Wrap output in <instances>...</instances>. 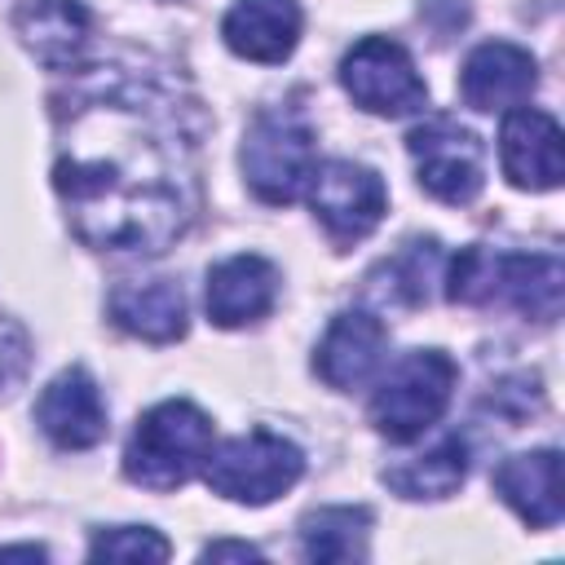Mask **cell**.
I'll use <instances>...</instances> for the list:
<instances>
[{"label": "cell", "instance_id": "11", "mask_svg": "<svg viewBox=\"0 0 565 565\" xmlns=\"http://www.w3.org/2000/svg\"><path fill=\"white\" fill-rule=\"evenodd\" d=\"M499 163L516 190H556L565 177L561 124L539 106H512L499 128Z\"/></svg>", "mask_w": 565, "mask_h": 565}, {"label": "cell", "instance_id": "21", "mask_svg": "<svg viewBox=\"0 0 565 565\" xmlns=\"http://www.w3.org/2000/svg\"><path fill=\"white\" fill-rule=\"evenodd\" d=\"M380 274L388 278L384 296H393L397 305H428L433 300V282H441L446 274V256L437 238H411L402 243V252L393 260L380 265Z\"/></svg>", "mask_w": 565, "mask_h": 565}, {"label": "cell", "instance_id": "27", "mask_svg": "<svg viewBox=\"0 0 565 565\" xmlns=\"http://www.w3.org/2000/svg\"><path fill=\"white\" fill-rule=\"evenodd\" d=\"M0 556H31V561H40L44 547H35V543H13V547H0Z\"/></svg>", "mask_w": 565, "mask_h": 565}, {"label": "cell", "instance_id": "22", "mask_svg": "<svg viewBox=\"0 0 565 565\" xmlns=\"http://www.w3.org/2000/svg\"><path fill=\"white\" fill-rule=\"evenodd\" d=\"M88 556L93 561H168L172 547L150 525H110V530H97L93 534Z\"/></svg>", "mask_w": 565, "mask_h": 565}, {"label": "cell", "instance_id": "24", "mask_svg": "<svg viewBox=\"0 0 565 565\" xmlns=\"http://www.w3.org/2000/svg\"><path fill=\"white\" fill-rule=\"evenodd\" d=\"M490 406H499L503 411V419H525L530 411H539L543 406V388H539V375H512V380H503L494 393H490Z\"/></svg>", "mask_w": 565, "mask_h": 565}, {"label": "cell", "instance_id": "9", "mask_svg": "<svg viewBox=\"0 0 565 565\" xmlns=\"http://www.w3.org/2000/svg\"><path fill=\"white\" fill-rule=\"evenodd\" d=\"M406 150L415 163L419 185L441 203H472L486 185L481 168V141L472 128H463L450 115H428L406 132Z\"/></svg>", "mask_w": 565, "mask_h": 565}, {"label": "cell", "instance_id": "26", "mask_svg": "<svg viewBox=\"0 0 565 565\" xmlns=\"http://www.w3.org/2000/svg\"><path fill=\"white\" fill-rule=\"evenodd\" d=\"M260 556H265L260 547H252V543H230V539L203 547V561H260Z\"/></svg>", "mask_w": 565, "mask_h": 565}, {"label": "cell", "instance_id": "6", "mask_svg": "<svg viewBox=\"0 0 565 565\" xmlns=\"http://www.w3.org/2000/svg\"><path fill=\"white\" fill-rule=\"evenodd\" d=\"M300 472H305L300 446L269 428H252V433L221 441L203 463L207 490L230 503H247V508L274 503L300 481Z\"/></svg>", "mask_w": 565, "mask_h": 565}, {"label": "cell", "instance_id": "7", "mask_svg": "<svg viewBox=\"0 0 565 565\" xmlns=\"http://www.w3.org/2000/svg\"><path fill=\"white\" fill-rule=\"evenodd\" d=\"M340 84L366 115L402 119L428 106V84L419 79L415 57L388 35H362L340 57Z\"/></svg>", "mask_w": 565, "mask_h": 565}, {"label": "cell", "instance_id": "15", "mask_svg": "<svg viewBox=\"0 0 565 565\" xmlns=\"http://www.w3.org/2000/svg\"><path fill=\"white\" fill-rule=\"evenodd\" d=\"M300 26L305 13L296 0H234L221 18V40L230 44V53L274 66L296 53Z\"/></svg>", "mask_w": 565, "mask_h": 565}, {"label": "cell", "instance_id": "4", "mask_svg": "<svg viewBox=\"0 0 565 565\" xmlns=\"http://www.w3.org/2000/svg\"><path fill=\"white\" fill-rule=\"evenodd\" d=\"M243 181L247 190L269 203V207H287L305 194L313 168H318V150H313V128L296 106H265L252 115L247 132H243Z\"/></svg>", "mask_w": 565, "mask_h": 565}, {"label": "cell", "instance_id": "19", "mask_svg": "<svg viewBox=\"0 0 565 565\" xmlns=\"http://www.w3.org/2000/svg\"><path fill=\"white\" fill-rule=\"evenodd\" d=\"M366 539H371V508L335 503L300 516V556L313 565L366 561Z\"/></svg>", "mask_w": 565, "mask_h": 565}, {"label": "cell", "instance_id": "10", "mask_svg": "<svg viewBox=\"0 0 565 565\" xmlns=\"http://www.w3.org/2000/svg\"><path fill=\"white\" fill-rule=\"evenodd\" d=\"M384 349H388V327L371 309H344L327 322L313 349V371L327 388L353 393L380 371Z\"/></svg>", "mask_w": 565, "mask_h": 565}, {"label": "cell", "instance_id": "17", "mask_svg": "<svg viewBox=\"0 0 565 565\" xmlns=\"http://www.w3.org/2000/svg\"><path fill=\"white\" fill-rule=\"evenodd\" d=\"M106 313L119 331L150 340V344H172L190 327L185 291L172 278H124L106 296Z\"/></svg>", "mask_w": 565, "mask_h": 565}, {"label": "cell", "instance_id": "2", "mask_svg": "<svg viewBox=\"0 0 565 565\" xmlns=\"http://www.w3.org/2000/svg\"><path fill=\"white\" fill-rule=\"evenodd\" d=\"M446 300L455 305H490L503 300L516 313L534 322L561 318L565 296V269L552 252H490V247H463L446 260Z\"/></svg>", "mask_w": 565, "mask_h": 565}, {"label": "cell", "instance_id": "1", "mask_svg": "<svg viewBox=\"0 0 565 565\" xmlns=\"http://www.w3.org/2000/svg\"><path fill=\"white\" fill-rule=\"evenodd\" d=\"M203 102L163 62L71 66L53 93V190L93 252L159 256L203 207Z\"/></svg>", "mask_w": 565, "mask_h": 565}, {"label": "cell", "instance_id": "5", "mask_svg": "<svg viewBox=\"0 0 565 565\" xmlns=\"http://www.w3.org/2000/svg\"><path fill=\"white\" fill-rule=\"evenodd\" d=\"M455 380H459V366L450 362V353L441 349L402 353L388 366V375L375 384V397H371L375 433L388 441H415L446 415Z\"/></svg>", "mask_w": 565, "mask_h": 565}, {"label": "cell", "instance_id": "8", "mask_svg": "<svg viewBox=\"0 0 565 565\" xmlns=\"http://www.w3.org/2000/svg\"><path fill=\"white\" fill-rule=\"evenodd\" d=\"M305 194H309L313 221L327 230V238L335 247L362 243L388 212V190H384L380 172L366 168V163H353V159L318 163Z\"/></svg>", "mask_w": 565, "mask_h": 565}, {"label": "cell", "instance_id": "18", "mask_svg": "<svg viewBox=\"0 0 565 565\" xmlns=\"http://www.w3.org/2000/svg\"><path fill=\"white\" fill-rule=\"evenodd\" d=\"M494 494L530 525V530H552L561 521V450H525L508 455L494 468Z\"/></svg>", "mask_w": 565, "mask_h": 565}, {"label": "cell", "instance_id": "14", "mask_svg": "<svg viewBox=\"0 0 565 565\" xmlns=\"http://www.w3.org/2000/svg\"><path fill=\"white\" fill-rule=\"evenodd\" d=\"M13 31L35 62L49 71H71L93 40V13L84 0H18Z\"/></svg>", "mask_w": 565, "mask_h": 565}, {"label": "cell", "instance_id": "16", "mask_svg": "<svg viewBox=\"0 0 565 565\" xmlns=\"http://www.w3.org/2000/svg\"><path fill=\"white\" fill-rule=\"evenodd\" d=\"M539 84V62L508 40L477 44L459 71V93L472 110H512Z\"/></svg>", "mask_w": 565, "mask_h": 565}, {"label": "cell", "instance_id": "23", "mask_svg": "<svg viewBox=\"0 0 565 565\" xmlns=\"http://www.w3.org/2000/svg\"><path fill=\"white\" fill-rule=\"evenodd\" d=\"M31 335L18 318L0 313V402H9L31 375Z\"/></svg>", "mask_w": 565, "mask_h": 565}, {"label": "cell", "instance_id": "12", "mask_svg": "<svg viewBox=\"0 0 565 565\" xmlns=\"http://www.w3.org/2000/svg\"><path fill=\"white\" fill-rule=\"evenodd\" d=\"M35 424L57 450H93L106 437V402L84 366L57 371L35 397Z\"/></svg>", "mask_w": 565, "mask_h": 565}, {"label": "cell", "instance_id": "25", "mask_svg": "<svg viewBox=\"0 0 565 565\" xmlns=\"http://www.w3.org/2000/svg\"><path fill=\"white\" fill-rule=\"evenodd\" d=\"M419 18L437 31V40H446V35H455L468 22V0H424Z\"/></svg>", "mask_w": 565, "mask_h": 565}, {"label": "cell", "instance_id": "20", "mask_svg": "<svg viewBox=\"0 0 565 565\" xmlns=\"http://www.w3.org/2000/svg\"><path fill=\"white\" fill-rule=\"evenodd\" d=\"M463 477H468V446H463L459 433L441 437L433 450H424V455H415L397 468H384V486L402 499H415V503L455 494L463 486Z\"/></svg>", "mask_w": 565, "mask_h": 565}, {"label": "cell", "instance_id": "13", "mask_svg": "<svg viewBox=\"0 0 565 565\" xmlns=\"http://www.w3.org/2000/svg\"><path fill=\"white\" fill-rule=\"evenodd\" d=\"M274 300H278V269L256 252L225 256L207 269L203 305H207V318L225 331L260 322L274 309Z\"/></svg>", "mask_w": 565, "mask_h": 565}, {"label": "cell", "instance_id": "3", "mask_svg": "<svg viewBox=\"0 0 565 565\" xmlns=\"http://www.w3.org/2000/svg\"><path fill=\"white\" fill-rule=\"evenodd\" d=\"M207 455H212V419L194 402L168 397L137 419L124 446V477L141 490H177L194 472H203Z\"/></svg>", "mask_w": 565, "mask_h": 565}]
</instances>
